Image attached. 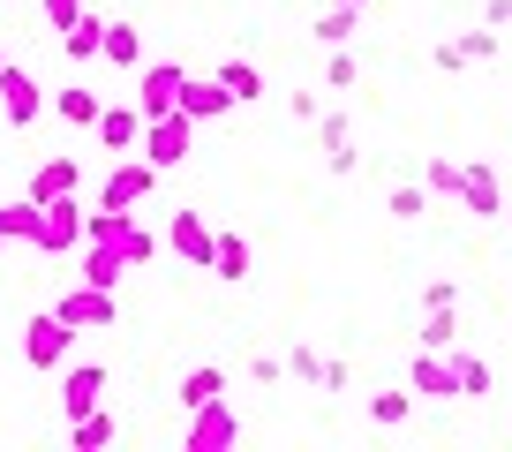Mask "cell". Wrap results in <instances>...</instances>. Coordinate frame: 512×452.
<instances>
[{
  "mask_svg": "<svg viewBox=\"0 0 512 452\" xmlns=\"http://www.w3.org/2000/svg\"><path fill=\"white\" fill-rule=\"evenodd\" d=\"M106 68H144V31L136 23H106V53H98Z\"/></svg>",
  "mask_w": 512,
  "mask_h": 452,
  "instance_id": "cell-25",
  "label": "cell"
},
{
  "mask_svg": "<svg viewBox=\"0 0 512 452\" xmlns=\"http://www.w3.org/2000/svg\"><path fill=\"white\" fill-rule=\"evenodd\" d=\"M415 400H422L415 385H392V392H369L362 407H369V422H377V430H400V422L415 415Z\"/></svg>",
  "mask_w": 512,
  "mask_h": 452,
  "instance_id": "cell-21",
  "label": "cell"
},
{
  "mask_svg": "<svg viewBox=\"0 0 512 452\" xmlns=\"http://www.w3.org/2000/svg\"><path fill=\"white\" fill-rule=\"evenodd\" d=\"M422 211H430V189H422V181H400V189H384V219H400V226H415Z\"/></svg>",
  "mask_w": 512,
  "mask_h": 452,
  "instance_id": "cell-28",
  "label": "cell"
},
{
  "mask_svg": "<svg viewBox=\"0 0 512 452\" xmlns=\"http://www.w3.org/2000/svg\"><path fill=\"white\" fill-rule=\"evenodd\" d=\"M53 113H61L68 129H98V113H106V98H98L91 83H68V91H53Z\"/></svg>",
  "mask_w": 512,
  "mask_h": 452,
  "instance_id": "cell-19",
  "label": "cell"
},
{
  "mask_svg": "<svg viewBox=\"0 0 512 452\" xmlns=\"http://www.w3.org/2000/svg\"><path fill=\"white\" fill-rule=\"evenodd\" d=\"M8 68H16V61H8V53H0V76H8Z\"/></svg>",
  "mask_w": 512,
  "mask_h": 452,
  "instance_id": "cell-42",
  "label": "cell"
},
{
  "mask_svg": "<svg viewBox=\"0 0 512 452\" xmlns=\"http://www.w3.org/2000/svg\"><path fill=\"white\" fill-rule=\"evenodd\" d=\"M91 136H98L106 151H136V144H144V106H106Z\"/></svg>",
  "mask_w": 512,
  "mask_h": 452,
  "instance_id": "cell-17",
  "label": "cell"
},
{
  "mask_svg": "<svg viewBox=\"0 0 512 452\" xmlns=\"http://www.w3.org/2000/svg\"><path fill=\"white\" fill-rule=\"evenodd\" d=\"M354 31H362V8H339V0H332V8L317 16V46H324V53H332V46H354Z\"/></svg>",
  "mask_w": 512,
  "mask_h": 452,
  "instance_id": "cell-26",
  "label": "cell"
},
{
  "mask_svg": "<svg viewBox=\"0 0 512 452\" xmlns=\"http://www.w3.org/2000/svg\"><path fill=\"white\" fill-rule=\"evenodd\" d=\"M407 385H415L422 400H460V362L437 355V347H415V362H407Z\"/></svg>",
  "mask_w": 512,
  "mask_h": 452,
  "instance_id": "cell-11",
  "label": "cell"
},
{
  "mask_svg": "<svg viewBox=\"0 0 512 452\" xmlns=\"http://www.w3.org/2000/svg\"><path fill=\"white\" fill-rule=\"evenodd\" d=\"M181 91H189V68L181 61H144L136 68V106H144V121L181 113Z\"/></svg>",
  "mask_w": 512,
  "mask_h": 452,
  "instance_id": "cell-4",
  "label": "cell"
},
{
  "mask_svg": "<svg viewBox=\"0 0 512 452\" xmlns=\"http://www.w3.org/2000/svg\"><path fill=\"white\" fill-rule=\"evenodd\" d=\"M151 189H159V166L136 159V151H121V159H113V174L98 181V204H106V211H144Z\"/></svg>",
  "mask_w": 512,
  "mask_h": 452,
  "instance_id": "cell-3",
  "label": "cell"
},
{
  "mask_svg": "<svg viewBox=\"0 0 512 452\" xmlns=\"http://www.w3.org/2000/svg\"><path fill=\"white\" fill-rule=\"evenodd\" d=\"M46 106H53V98L38 91L31 68H8V76H0V121H8V129H31Z\"/></svg>",
  "mask_w": 512,
  "mask_h": 452,
  "instance_id": "cell-9",
  "label": "cell"
},
{
  "mask_svg": "<svg viewBox=\"0 0 512 452\" xmlns=\"http://www.w3.org/2000/svg\"><path fill=\"white\" fill-rule=\"evenodd\" d=\"M249 377H256V385H279V377H287V355H264V347H256Z\"/></svg>",
  "mask_w": 512,
  "mask_h": 452,
  "instance_id": "cell-36",
  "label": "cell"
},
{
  "mask_svg": "<svg viewBox=\"0 0 512 452\" xmlns=\"http://www.w3.org/2000/svg\"><path fill=\"white\" fill-rule=\"evenodd\" d=\"M249 272H256L249 242H241V234H219V257H211V279H219V287H241Z\"/></svg>",
  "mask_w": 512,
  "mask_h": 452,
  "instance_id": "cell-23",
  "label": "cell"
},
{
  "mask_svg": "<svg viewBox=\"0 0 512 452\" xmlns=\"http://www.w3.org/2000/svg\"><path fill=\"white\" fill-rule=\"evenodd\" d=\"M287 113H294V121H317L324 98H317V91H287Z\"/></svg>",
  "mask_w": 512,
  "mask_h": 452,
  "instance_id": "cell-38",
  "label": "cell"
},
{
  "mask_svg": "<svg viewBox=\"0 0 512 452\" xmlns=\"http://www.w3.org/2000/svg\"><path fill=\"white\" fill-rule=\"evenodd\" d=\"M174 400H181V415H196V407L226 400V370H219V362H189V370L174 377Z\"/></svg>",
  "mask_w": 512,
  "mask_h": 452,
  "instance_id": "cell-13",
  "label": "cell"
},
{
  "mask_svg": "<svg viewBox=\"0 0 512 452\" xmlns=\"http://www.w3.org/2000/svg\"><path fill=\"white\" fill-rule=\"evenodd\" d=\"M497 53H505V31H497V23H475V31H460V38H437L430 61L445 68V76H460V68H482V61H497Z\"/></svg>",
  "mask_w": 512,
  "mask_h": 452,
  "instance_id": "cell-7",
  "label": "cell"
},
{
  "mask_svg": "<svg viewBox=\"0 0 512 452\" xmlns=\"http://www.w3.org/2000/svg\"><path fill=\"white\" fill-rule=\"evenodd\" d=\"M287 377L294 385H324V355L317 347H287Z\"/></svg>",
  "mask_w": 512,
  "mask_h": 452,
  "instance_id": "cell-34",
  "label": "cell"
},
{
  "mask_svg": "<svg viewBox=\"0 0 512 452\" xmlns=\"http://www.w3.org/2000/svg\"><path fill=\"white\" fill-rule=\"evenodd\" d=\"M339 8H369V0H339Z\"/></svg>",
  "mask_w": 512,
  "mask_h": 452,
  "instance_id": "cell-41",
  "label": "cell"
},
{
  "mask_svg": "<svg viewBox=\"0 0 512 452\" xmlns=\"http://www.w3.org/2000/svg\"><path fill=\"white\" fill-rule=\"evenodd\" d=\"M91 242V211H83V196H53V204H38V234L31 249L38 257H68V249Z\"/></svg>",
  "mask_w": 512,
  "mask_h": 452,
  "instance_id": "cell-2",
  "label": "cell"
},
{
  "mask_svg": "<svg viewBox=\"0 0 512 452\" xmlns=\"http://www.w3.org/2000/svg\"><path fill=\"white\" fill-rule=\"evenodd\" d=\"M61 53H68L76 68H91L98 53H106V16H91V8H83V16L68 23V31H61Z\"/></svg>",
  "mask_w": 512,
  "mask_h": 452,
  "instance_id": "cell-18",
  "label": "cell"
},
{
  "mask_svg": "<svg viewBox=\"0 0 512 452\" xmlns=\"http://www.w3.org/2000/svg\"><path fill=\"white\" fill-rule=\"evenodd\" d=\"M0 234H8V242H31L38 234V196L31 189H23L16 204H0Z\"/></svg>",
  "mask_w": 512,
  "mask_h": 452,
  "instance_id": "cell-29",
  "label": "cell"
},
{
  "mask_svg": "<svg viewBox=\"0 0 512 452\" xmlns=\"http://www.w3.org/2000/svg\"><path fill=\"white\" fill-rule=\"evenodd\" d=\"M23 362L61 377L68 362H76V324H68L61 309H38V317H23Z\"/></svg>",
  "mask_w": 512,
  "mask_h": 452,
  "instance_id": "cell-1",
  "label": "cell"
},
{
  "mask_svg": "<svg viewBox=\"0 0 512 452\" xmlns=\"http://www.w3.org/2000/svg\"><path fill=\"white\" fill-rule=\"evenodd\" d=\"M415 347H437V355H452V347H460V302H452V309H422Z\"/></svg>",
  "mask_w": 512,
  "mask_h": 452,
  "instance_id": "cell-24",
  "label": "cell"
},
{
  "mask_svg": "<svg viewBox=\"0 0 512 452\" xmlns=\"http://www.w3.org/2000/svg\"><path fill=\"white\" fill-rule=\"evenodd\" d=\"M83 8H91V0H38V16H46L53 31H68V23H76Z\"/></svg>",
  "mask_w": 512,
  "mask_h": 452,
  "instance_id": "cell-35",
  "label": "cell"
},
{
  "mask_svg": "<svg viewBox=\"0 0 512 452\" xmlns=\"http://www.w3.org/2000/svg\"><path fill=\"white\" fill-rule=\"evenodd\" d=\"M113 437H121V422H113L106 407H91V415H76V422H68V452H106Z\"/></svg>",
  "mask_w": 512,
  "mask_h": 452,
  "instance_id": "cell-20",
  "label": "cell"
},
{
  "mask_svg": "<svg viewBox=\"0 0 512 452\" xmlns=\"http://www.w3.org/2000/svg\"><path fill=\"white\" fill-rule=\"evenodd\" d=\"M211 76H219L226 91H234V106H256V98H264V68H256V61H241V53H234V61H219Z\"/></svg>",
  "mask_w": 512,
  "mask_h": 452,
  "instance_id": "cell-22",
  "label": "cell"
},
{
  "mask_svg": "<svg viewBox=\"0 0 512 452\" xmlns=\"http://www.w3.org/2000/svg\"><path fill=\"white\" fill-rule=\"evenodd\" d=\"M347 385H354V370H347L339 355H324V385H317V392H347Z\"/></svg>",
  "mask_w": 512,
  "mask_h": 452,
  "instance_id": "cell-39",
  "label": "cell"
},
{
  "mask_svg": "<svg viewBox=\"0 0 512 452\" xmlns=\"http://www.w3.org/2000/svg\"><path fill=\"white\" fill-rule=\"evenodd\" d=\"M181 113H189L196 129H204V121H219V113H234V91H226L219 76H189V91H181Z\"/></svg>",
  "mask_w": 512,
  "mask_h": 452,
  "instance_id": "cell-16",
  "label": "cell"
},
{
  "mask_svg": "<svg viewBox=\"0 0 512 452\" xmlns=\"http://www.w3.org/2000/svg\"><path fill=\"white\" fill-rule=\"evenodd\" d=\"M317 144H324V159H332V151H354V129H347V113H317Z\"/></svg>",
  "mask_w": 512,
  "mask_h": 452,
  "instance_id": "cell-33",
  "label": "cell"
},
{
  "mask_svg": "<svg viewBox=\"0 0 512 452\" xmlns=\"http://www.w3.org/2000/svg\"><path fill=\"white\" fill-rule=\"evenodd\" d=\"M422 189H430V196H445V204H452V196L467 189V166H460V159H445V151H437V159H422Z\"/></svg>",
  "mask_w": 512,
  "mask_h": 452,
  "instance_id": "cell-27",
  "label": "cell"
},
{
  "mask_svg": "<svg viewBox=\"0 0 512 452\" xmlns=\"http://www.w3.org/2000/svg\"><path fill=\"white\" fill-rule=\"evenodd\" d=\"M0 249H8V234H0Z\"/></svg>",
  "mask_w": 512,
  "mask_h": 452,
  "instance_id": "cell-44",
  "label": "cell"
},
{
  "mask_svg": "<svg viewBox=\"0 0 512 452\" xmlns=\"http://www.w3.org/2000/svg\"><path fill=\"white\" fill-rule=\"evenodd\" d=\"M91 407H106V362H68L61 370V415H91Z\"/></svg>",
  "mask_w": 512,
  "mask_h": 452,
  "instance_id": "cell-12",
  "label": "cell"
},
{
  "mask_svg": "<svg viewBox=\"0 0 512 452\" xmlns=\"http://www.w3.org/2000/svg\"><path fill=\"white\" fill-rule=\"evenodd\" d=\"M121 242H128V264H136V272H144V264L159 257V234H151V226L136 219V211H128V219H121Z\"/></svg>",
  "mask_w": 512,
  "mask_h": 452,
  "instance_id": "cell-30",
  "label": "cell"
},
{
  "mask_svg": "<svg viewBox=\"0 0 512 452\" xmlns=\"http://www.w3.org/2000/svg\"><path fill=\"white\" fill-rule=\"evenodd\" d=\"M482 23H497V31H512V0H482Z\"/></svg>",
  "mask_w": 512,
  "mask_h": 452,
  "instance_id": "cell-40",
  "label": "cell"
},
{
  "mask_svg": "<svg viewBox=\"0 0 512 452\" xmlns=\"http://www.w3.org/2000/svg\"><path fill=\"white\" fill-rule=\"evenodd\" d=\"M53 309H61V317L76 324V332H106V324L121 317V302H113V287H91V279H76V287H68V294H61V302H53Z\"/></svg>",
  "mask_w": 512,
  "mask_h": 452,
  "instance_id": "cell-8",
  "label": "cell"
},
{
  "mask_svg": "<svg viewBox=\"0 0 512 452\" xmlns=\"http://www.w3.org/2000/svg\"><path fill=\"white\" fill-rule=\"evenodd\" d=\"M23 189H31L38 204H53V196H83V166L68 159V151H61V159H38V174L23 181Z\"/></svg>",
  "mask_w": 512,
  "mask_h": 452,
  "instance_id": "cell-14",
  "label": "cell"
},
{
  "mask_svg": "<svg viewBox=\"0 0 512 452\" xmlns=\"http://www.w3.org/2000/svg\"><path fill=\"white\" fill-rule=\"evenodd\" d=\"M166 249H174L189 272H211V257H219V226H211L204 211H174V219H166Z\"/></svg>",
  "mask_w": 512,
  "mask_h": 452,
  "instance_id": "cell-5",
  "label": "cell"
},
{
  "mask_svg": "<svg viewBox=\"0 0 512 452\" xmlns=\"http://www.w3.org/2000/svg\"><path fill=\"white\" fill-rule=\"evenodd\" d=\"M189 151H196V121H189V113H159V121H144V159L159 166V174H174Z\"/></svg>",
  "mask_w": 512,
  "mask_h": 452,
  "instance_id": "cell-6",
  "label": "cell"
},
{
  "mask_svg": "<svg viewBox=\"0 0 512 452\" xmlns=\"http://www.w3.org/2000/svg\"><path fill=\"white\" fill-rule=\"evenodd\" d=\"M354 83H362V61H354L347 46H332L324 53V91H354Z\"/></svg>",
  "mask_w": 512,
  "mask_h": 452,
  "instance_id": "cell-31",
  "label": "cell"
},
{
  "mask_svg": "<svg viewBox=\"0 0 512 452\" xmlns=\"http://www.w3.org/2000/svg\"><path fill=\"white\" fill-rule=\"evenodd\" d=\"M234 437H241L234 407H226V400H211V407H196V415H189V430H181V452H226Z\"/></svg>",
  "mask_w": 512,
  "mask_h": 452,
  "instance_id": "cell-10",
  "label": "cell"
},
{
  "mask_svg": "<svg viewBox=\"0 0 512 452\" xmlns=\"http://www.w3.org/2000/svg\"><path fill=\"white\" fill-rule=\"evenodd\" d=\"M452 362H460V400H482V392H490V362L460 355V347H452Z\"/></svg>",
  "mask_w": 512,
  "mask_h": 452,
  "instance_id": "cell-32",
  "label": "cell"
},
{
  "mask_svg": "<svg viewBox=\"0 0 512 452\" xmlns=\"http://www.w3.org/2000/svg\"><path fill=\"white\" fill-rule=\"evenodd\" d=\"M460 204H467V219H505V189H497V166H467V189H460Z\"/></svg>",
  "mask_w": 512,
  "mask_h": 452,
  "instance_id": "cell-15",
  "label": "cell"
},
{
  "mask_svg": "<svg viewBox=\"0 0 512 452\" xmlns=\"http://www.w3.org/2000/svg\"><path fill=\"white\" fill-rule=\"evenodd\" d=\"M505 226H512V204H505Z\"/></svg>",
  "mask_w": 512,
  "mask_h": 452,
  "instance_id": "cell-43",
  "label": "cell"
},
{
  "mask_svg": "<svg viewBox=\"0 0 512 452\" xmlns=\"http://www.w3.org/2000/svg\"><path fill=\"white\" fill-rule=\"evenodd\" d=\"M460 302V279H430V287H422V309H452Z\"/></svg>",
  "mask_w": 512,
  "mask_h": 452,
  "instance_id": "cell-37",
  "label": "cell"
}]
</instances>
